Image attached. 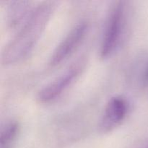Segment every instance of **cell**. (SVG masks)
I'll use <instances>...</instances> for the list:
<instances>
[{
	"instance_id": "obj_1",
	"label": "cell",
	"mask_w": 148,
	"mask_h": 148,
	"mask_svg": "<svg viewBox=\"0 0 148 148\" xmlns=\"http://www.w3.org/2000/svg\"><path fill=\"white\" fill-rule=\"evenodd\" d=\"M57 1H45L34 7L1 53V63L12 65L27 57L34 49L49 24Z\"/></svg>"
},
{
	"instance_id": "obj_2",
	"label": "cell",
	"mask_w": 148,
	"mask_h": 148,
	"mask_svg": "<svg viewBox=\"0 0 148 148\" xmlns=\"http://www.w3.org/2000/svg\"><path fill=\"white\" fill-rule=\"evenodd\" d=\"M124 1H114L106 20L100 47V56L111 57L121 46L127 25V4Z\"/></svg>"
},
{
	"instance_id": "obj_3",
	"label": "cell",
	"mask_w": 148,
	"mask_h": 148,
	"mask_svg": "<svg viewBox=\"0 0 148 148\" xmlns=\"http://www.w3.org/2000/svg\"><path fill=\"white\" fill-rule=\"evenodd\" d=\"M83 68L82 62L72 64L64 73L40 90L38 92V101L41 103H49L60 97L77 80Z\"/></svg>"
},
{
	"instance_id": "obj_4",
	"label": "cell",
	"mask_w": 148,
	"mask_h": 148,
	"mask_svg": "<svg viewBox=\"0 0 148 148\" xmlns=\"http://www.w3.org/2000/svg\"><path fill=\"white\" fill-rule=\"evenodd\" d=\"M89 25L82 21L75 25L53 50L49 59V66L54 67L64 62L74 53L88 33Z\"/></svg>"
},
{
	"instance_id": "obj_5",
	"label": "cell",
	"mask_w": 148,
	"mask_h": 148,
	"mask_svg": "<svg viewBox=\"0 0 148 148\" xmlns=\"http://www.w3.org/2000/svg\"><path fill=\"white\" fill-rule=\"evenodd\" d=\"M130 104L126 98L115 95L108 100L99 122V130L108 133L119 127L130 112Z\"/></svg>"
},
{
	"instance_id": "obj_6",
	"label": "cell",
	"mask_w": 148,
	"mask_h": 148,
	"mask_svg": "<svg viewBox=\"0 0 148 148\" xmlns=\"http://www.w3.org/2000/svg\"><path fill=\"white\" fill-rule=\"evenodd\" d=\"M31 2L26 0L10 1L7 8V24L10 28H14L26 20L33 8Z\"/></svg>"
},
{
	"instance_id": "obj_7",
	"label": "cell",
	"mask_w": 148,
	"mask_h": 148,
	"mask_svg": "<svg viewBox=\"0 0 148 148\" xmlns=\"http://www.w3.org/2000/svg\"><path fill=\"white\" fill-rule=\"evenodd\" d=\"M20 132V124L17 121H10L2 127L0 135L1 148H8V146L17 138Z\"/></svg>"
},
{
	"instance_id": "obj_8",
	"label": "cell",
	"mask_w": 148,
	"mask_h": 148,
	"mask_svg": "<svg viewBox=\"0 0 148 148\" xmlns=\"http://www.w3.org/2000/svg\"><path fill=\"white\" fill-rule=\"evenodd\" d=\"M145 78L148 82V66L147 67V69H146V71H145Z\"/></svg>"
}]
</instances>
